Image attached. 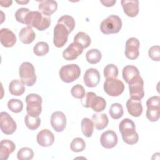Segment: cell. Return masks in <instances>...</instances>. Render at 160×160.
<instances>
[{
	"instance_id": "cell-27",
	"label": "cell",
	"mask_w": 160,
	"mask_h": 160,
	"mask_svg": "<svg viewBox=\"0 0 160 160\" xmlns=\"http://www.w3.org/2000/svg\"><path fill=\"white\" fill-rule=\"evenodd\" d=\"M74 42L81 45L83 49L89 46L91 42V38L84 32H79L74 37Z\"/></svg>"
},
{
	"instance_id": "cell-8",
	"label": "cell",
	"mask_w": 160,
	"mask_h": 160,
	"mask_svg": "<svg viewBox=\"0 0 160 160\" xmlns=\"http://www.w3.org/2000/svg\"><path fill=\"white\" fill-rule=\"evenodd\" d=\"M130 98L135 100H141L144 96V81L140 75L132 79L129 83Z\"/></svg>"
},
{
	"instance_id": "cell-18",
	"label": "cell",
	"mask_w": 160,
	"mask_h": 160,
	"mask_svg": "<svg viewBox=\"0 0 160 160\" xmlns=\"http://www.w3.org/2000/svg\"><path fill=\"white\" fill-rule=\"evenodd\" d=\"M124 13L129 17H136L139 12L138 0H122L121 2Z\"/></svg>"
},
{
	"instance_id": "cell-17",
	"label": "cell",
	"mask_w": 160,
	"mask_h": 160,
	"mask_svg": "<svg viewBox=\"0 0 160 160\" xmlns=\"http://www.w3.org/2000/svg\"><path fill=\"white\" fill-rule=\"evenodd\" d=\"M37 142L42 147L51 146L54 142V134L49 129H44L40 131L37 134Z\"/></svg>"
},
{
	"instance_id": "cell-13",
	"label": "cell",
	"mask_w": 160,
	"mask_h": 160,
	"mask_svg": "<svg viewBox=\"0 0 160 160\" xmlns=\"http://www.w3.org/2000/svg\"><path fill=\"white\" fill-rule=\"evenodd\" d=\"M118 141L116 133L112 130L104 131L101 136L100 142L102 147L106 149H111L114 148Z\"/></svg>"
},
{
	"instance_id": "cell-35",
	"label": "cell",
	"mask_w": 160,
	"mask_h": 160,
	"mask_svg": "<svg viewBox=\"0 0 160 160\" xmlns=\"http://www.w3.org/2000/svg\"><path fill=\"white\" fill-rule=\"evenodd\" d=\"M34 157V152L32 149L28 147H23L21 148L18 153L17 158L19 160H30Z\"/></svg>"
},
{
	"instance_id": "cell-16",
	"label": "cell",
	"mask_w": 160,
	"mask_h": 160,
	"mask_svg": "<svg viewBox=\"0 0 160 160\" xmlns=\"http://www.w3.org/2000/svg\"><path fill=\"white\" fill-rule=\"evenodd\" d=\"M0 41L5 48L12 47L16 42L17 38L14 33L8 28H2L0 31Z\"/></svg>"
},
{
	"instance_id": "cell-14",
	"label": "cell",
	"mask_w": 160,
	"mask_h": 160,
	"mask_svg": "<svg viewBox=\"0 0 160 160\" xmlns=\"http://www.w3.org/2000/svg\"><path fill=\"white\" fill-rule=\"evenodd\" d=\"M83 52V48L76 42L71 43L62 52V57L68 61L76 59Z\"/></svg>"
},
{
	"instance_id": "cell-30",
	"label": "cell",
	"mask_w": 160,
	"mask_h": 160,
	"mask_svg": "<svg viewBox=\"0 0 160 160\" xmlns=\"http://www.w3.org/2000/svg\"><path fill=\"white\" fill-rule=\"evenodd\" d=\"M109 113L112 119H118L121 118L124 114L123 107L119 103H113L109 108Z\"/></svg>"
},
{
	"instance_id": "cell-24",
	"label": "cell",
	"mask_w": 160,
	"mask_h": 160,
	"mask_svg": "<svg viewBox=\"0 0 160 160\" xmlns=\"http://www.w3.org/2000/svg\"><path fill=\"white\" fill-rule=\"evenodd\" d=\"M122 74L124 80L128 84L130 81L139 75V71L136 66L127 65L124 67Z\"/></svg>"
},
{
	"instance_id": "cell-34",
	"label": "cell",
	"mask_w": 160,
	"mask_h": 160,
	"mask_svg": "<svg viewBox=\"0 0 160 160\" xmlns=\"http://www.w3.org/2000/svg\"><path fill=\"white\" fill-rule=\"evenodd\" d=\"M58 22L64 24L69 30V32H71L74 29L76 23L74 19L69 15H64L59 18Z\"/></svg>"
},
{
	"instance_id": "cell-44",
	"label": "cell",
	"mask_w": 160,
	"mask_h": 160,
	"mask_svg": "<svg viewBox=\"0 0 160 160\" xmlns=\"http://www.w3.org/2000/svg\"><path fill=\"white\" fill-rule=\"evenodd\" d=\"M101 2L104 6L107 7H111L116 2V0H112V1H101Z\"/></svg>"
},
{
	"instance_id": "cell-20",
	"label": "cell",
	"mask_w": 160,
	"mask_h": 160,
	"mask_svg": "<svg viewBox=\"0 0 160 160\" xmlns=\"http://www.w3.org/2000/svg\"><path fill=\"white\" fill-rule=\"evenodd\" d=\"M16 149L15 144L9 139H3L0 142V159L6 160Z\"/></svg>"
},
{
	"instance_id": "cell-22",
	"label": "cell",
	"mask_w": 160,
	"mask_h": 160,
	"mask_svg": "<svg viewBox=\"0 0 160 160\" xmlns=\"http://www.w3.org/2000/svg\"><path fill=\"white\" fill-rule=\"evenodd\" d=\"M36 38V34L31 27L27 26L22 28L19 33V38L23 44H28L34 41Z\"/></svg>"
},
{
	"instance_id": "cell-31",
	"label": "cell",
	"mask_w": 160,
	"mask_h": 160,
	"mask_svg": "<svg viewBox=\"0 0 160 160\" xmlns=\"http://www.w3.org/2000/svg\"><path fill=\"white\" fill-rule=\"evenodd\" d=\"M24 122L26 127L30 130L37 129L41 124V119L38 117H33L27 114L24 118Z\"/></svg>"
},
{
	"instance_id": "cell-19",
	"label": "cell",
	"mask_w": 160,
	"mask_h": 160,
	"mask_svg": "<svg viewBox=\"0 0 160 160\" xmlns=\"http://www.w3.org/2000/svg\"><path fill=\"white\" fill-rule=\"evenodd\" d=\"M38 8L40 12L46 16L49 17L58 8V3L53 0H44L39 1Z\"/></svg>"
},
{
	"instance_id": "cell-25",
	"label": "cell",
	"mask_w": 160,
	"mask_h": 160,
	"mask_svg": "<svg viewBox=\"0 0 160 160\" xmlns=\"http://www.w3.org/2000/svg\"><path fill=\"white\" fill-rule=\"evenodd\" d=\"M9 91L12 95L19 96L24 92L25 86L21 81L14 79L9 83Z\"/></svg>"
},
{
	"instance_id": "cell-37",
	"label": "cell",
	"mask_w": 160,
	"mask_h": 160,
	"mask_svg": "<svg viewBox=\"0 0 160 160\" xmlns=\"http://www.w3.org/2000/svg\"><path fill=\"white\" fill-rule=\"evenodd\" d=\"M104 76L106 79L116 78L118 76V68L113 64H109L104 68Z\"/></svg>"
},
{
	"instance_id": "cell-39",
	"label": "cell",
	"mask_w": 160,
	"mask_h": 160,
	"mask_svg": "<svg viewBox=\"0 0 160 160\" xmlns=\"http://www.w3.org/2000/svg\"><path fill=\"white\" fill-rule=\"evenodd\" d=\"M71 93L74 98L79 99H81L86 94V92L84 87L79 84H76L71 88Z\"/></svg>"
},
{
	"instance_id": "cell-3",
	"label": "cell",
	"mask_w": 160,
	"mask_h": 160,
	"mask_svg": "<svg viewBox=\"0 0 160 160\" xmlns=\"http://www.w3.org/2000/svg\"><path fill=\"white\" fill-rule=\"evenodd\" d=\"M19 75L21 81L28 86H33L36 81L35 69L32 63L29 62H22L19 68Z\"/></svg>"
},
{
	"instance_id": "cell-5",
	"label": "cell",
	"mask_w": 160,
	"mask_h": 160,
	"mask_svg": "<svg viewBox=\"0 0 160 160\" xmlns=\"http://www.w3.org/2000/svg\"><path fill=\"white\" fill-rule=\"evenodd\" d=\"M59 77L66 83H70L77 79L81 74L79 66L76 64L64 65L59 70Z\"/></svg>"
},
{
	"instance_id": "cell-6",
	"label": "cell",
	"mask_w": 160,
	"mask_h": 160,
	"mask_svg": "<svg viewBox=\"0 0 160 160\" xmlns=\"http://www.w3.org/2000/svg\"><path fill=\"white\" fill-rule=\"evenodd\" d=\"M42 98L39 95L34 93L28 94L26 98L27 113L31 116L38 117L42 111Z\"/></svg>"
},
{
	"instance_id": "cell-10",
	"label": "cell",
	"mask_w": 160,
	"mask_h": 160,
	"mask_svg": "<svg viewBox=\"0 0 160 160\" xmlns=\"http://www.w3.org/2000/svg\"><path fill=\"white\" fill-rule=\"evenodd\" d=\"M0 128L4 134L10 135L16 131L17 125L15 121L8 112L2 111L0 114Z\"/></svg>"
},
{
	"instance_id": "cell-29",
	"label": "cell",
	"mask_w": 160,
	"mask_h": 160,
	"mask_svg": "<svg viewBox=\"0 0 160 160\" xmlns=\"http://www.w3.org/2000/svg\"><path fill=\"white\" fill-rule=\"evenodd\" d=\"M106 107V100L101 97L96 96L92 101L91 103V108L92 109L93 111L99 112L102 111Z\"/></svg>"
},
{
	"instance_id": "cell-36",
	"label": "cell",
	"mask_w": 160,
	"mask_h": 160,
	"mask_svg": "<svg viewBox=\"0 0 160 160\" xmlns=\"http://www.w3.org/2000/svg\"><path fill=\"white\" fill-rule=\"evenodd\" d=\"M8 108L14 113H19L23 109V102L18 99H11L8 102Z\"/></svg>"
},
{
	"instance_id": "cell-43",
	"label": "cell",
	"mask_w": 160,
	"mask_h": 160,
	"mask_svg": "<svg viewBox=\"0 0 160 160\" xmlns=\"http://www.w3.org/2000/svg\"><path fill=\"white\" fill-rule=\"evenodd\" d=\"M160 106V97L154 96L149 98L146 101L147 108H157Z\"/></svg>"
},
{
	"instance_id": "cell-28",
	"label": "cell",
	"mask_w": 160,
	"mask_h": 160,
	"mask_svg": "<svg viewBox=\"0 0 160 160\" xmlns=\"http://www.w3.org/2000/svg\"><path fill=\"white\" fill-rule=\"evenodd\" d=\"M101 52L97 49H91L86 54L87 61L91 64H94L99 62L101 61Z\"/></svg>"
},
{
	"instance_id": "cell-12",
	"label": "cell",
	"mask_w": 160,
	"mask_h": 160,
	"mask_svg": "<svg viewBox=\"0 0 160 160\" xmlns=\"http://www.w3.org/2000/svg\"><path fill=\"white\" fill-rule=\"evenodd\" d=\"M51 124L56 132H62L66 126V117L62 111H55L51 116Z\"/></svg>"
},
{
	"instance_id": "cell-38",
	"label": "cell",
	"mask_w": 160,
	"mask_h": 160,
	"mask_svg": "<svg viewBox=\"0 0 160 160\" xmlns=\"http://www.w3.org/2000/svg\"><path fill=\"white\" fill-rule=\"evenodd\" d=\"M30 11H31L29 9L26 8H19L15 12V18L16 21L22 24H25L26 18Z\"/></svg>"
},
{
	"instance_id": "cell-40",
	"label": "cell",
	"mask_w": 160,
	"mask_h": 160,
	"mask_svg": "<svg viewBox=\"0 0 160 160\" xmlns=\"http://www.w3.org/2000/svg\"><path fill=\"white\" fill-rule=\"evenodd\" d=\"M146 117L151 122L157 121L159 119V108H147Z\"/></svg>"
},
{
	"instance_id": "cell-15",
	"label": "cell",
	"mask_w": 160,
	"mask_h": 160,
	"mask_svg": "<svg viewBox=\"0 0 160 160\" xmlns=\"http://www.w3.org/2000/svg\"><path fill=\"white\" fill-rule=\"evenodd\" d=\"M100 74L95 68H89L84 74L83 80L85 85L89 88L96 87L100 81Z\"/></svg>"
},
{
	"instance_id": "cell-7",
	"label": "cell",
	"mask_w": 160,
	"mask_h": 160,
	"mask_svg": "<svg viewBox=\"0 0 160 160\" xmlns=\"http://www.w3.org/2000/svg\"><path fill=\"white\" fill-rule=\"evenodd\" d=\"M104 90L110 96H118L124 90V83L118 79H106L104 82Z\"/></svg>"
},
{
	"instance_id": "cell-33",
	"label": "cell",
	"mask_w": 160,
	"mask_h": 160,
	"mask_svg": "<svg viewBox=\"0 0 160 160\" xmlns=\"http://www.w3.org/2000/svg\"><path fill=\"white\" fill-rule=\"evenodd\" d=\"M86 148V142L81 138H74L70 144V148L72 151L79 152L84 150Z\"/></svg>"
},
{
	"instance_id": "cell-45",
	"label": "cell",
	"mask_w": 160,
	"mask_h": 160,
	"mask_svg": "<svg viewBox=\"0 0 160 160\" xmlns=\"http://www.w3.org/2000/svg\"><path fill=\"white\" fill-rule=\"evenodd\" d=\"M12 1H0V4L1 6L5 7V8H8L12 4Z\"/></svg>"
},
{
	"instance_id": "cell-11",
	"label": "cell",
	"mask_w": 160,
	"mask_h": 160,
	"mask_svg": "<svg viewBox=\"0 0 160 160\" xmlns=\"http://www.w3.org/2000/svg\"><path fill=\"white\" fill-rule=\"evenodd\" d=\"M139 46L140 42L137 38L134 37L129 38L126 42V57L131 60L137 59L139 55Z\"/></svg>"
},
{
	"instance_id": "cell-32",
	"label": "cell",
	"mask_w": 160,
	"mask_h": 160,
	"mask_svg": "<svg viewBox=\"0 0 160 160\" xmlns=\"http://www.w3.org/2000/svg\"><path fill=\"white\" fill-rule=\"evenodd\" d=\"M49 45L47 42L40 41L34 46L33 52L38 56H43L49 52Z\"/></svg>"
},
{
	"instance_id": "cell-42",
	"label": "cell",
	"mask_w": 160,
	"mask_h": 160,
	"mask_svg": "<svg viewBox=\"0 0 160 160\" xmlns=\"http://www.w3.org/2000/svg\"><path fill=\"white\" fill-rule=\"evenodd\" d=\"M160 49L159 46H153L148 51L149 57L153 61H159L160 60Z\"/></svg>"
},
{
	"instance_id": "cell-41",
	"label": "cell",
	"mask_w": 160,
	"mask_h": 160,
	"mask_svg": "<svg viewBox=\"0 0 160 160\" xmlns=\"http://www.w3.org/2000/svg\"><path fill=\"white\" fill-rule=\"evenodd\" d=\"M96 96V94L93 92H88L81 99V104L87 108L91 107V103L92 99Z\"/></svg>"
},
{
	"instance_id": "cell-26",
	"label": "cell",
	"mask_w": 160,
	"mask_h": 160,
	"mask_svg": "<svg viewBox=\"0 0 160 160\" xmlns=\"http://www.w3.org/2000/svg\"><path fill=\"white\" fill-rule=\"evenodd\" d=\"M81 128L82 134L87 138H90L94 131V124L91 119L84 118L81 120Z\"/></svg>"
},
{
	"instance_id": "cell-46",
	"label": "cell",
	"mask_w": 160,
	"mask_h": 160,
	"mask_svg": "<svg viewBox=\"0 0 160 160\" xmlns=\"http://www.w3.org/2000/svg\"><path fill=\"white\" fill-rule=\"evenodd\" d=\"M16 2L18 3V4H26L29 2V1H16Z\"/></svg>"
},
{
	"instance_id": "cell-2",
	"label": "cell",
	"mask_w": 160,
	"mask_h": 160,
	"mask_svg": "<svg viewBox=\"0 0 160 160\" xmlns=\"http://www.w3.org/2000/svg\"><path fill=\"white\" fill-rule=\"evenodd\" d=\"M51 24V18L42 14L40 11H30L25 21V24L28 26L36 28L39 31H44Z\"/></svg>"
},
{
	"instance_id": "cell-23",
	"label": "cell",
	"mask_w": 160,
	"mask_h": 160,
	"mask_svg": "<svg viewBox=\"0 0 160 160\" xmlns=\"http://www.w3.org/2000/svg\"><path fill=\"white\" fill-rule=\"evenodd\" d=\"M92 121L96 129L102 130L108 126L109 119L105 113H95L92 116Z\"/></svg>"
},
{
	"instance_id": "cell-9",
	"label": "cell",
	"mask_w": 160,
	"mask_h": 160,
	"mask_svg": "<svg viewBox=\"0 0 160 160\" xmlns=\"http://www.w3.org/2000/svg\"><path fill=\"white\" fill-rule=\"evenodd\" d=\"M69 31L62 24L58 22L54 28L53 43L57 48H62L68 41Z\"/></svg>"
},
{
	"instance_id": "cell-4",
	"label": "cell",
	"mask_w": 160,
	"mask_h": 160,
	"mask_svg": "<svg viewBox=\"0 0 160 160\" xmlns=\"http://www.w3.org/2000/svg\"><path fill=\"white\" fill-rule=\"evenodd\" d=\"M122 28L121 18L116 15H110L100 24V30L105 34L118 33Z\"/></svg>"
},
{
	"instance_id": "cell-21",
	"label": "cell",
	"mask_w": 160,
	"mask_h": 160,
	"mask_svg": "<svg viewBox=\"0 0 160 160\" xmlns=\"http://www.w3.org/2000/svg\"><path fill=\"white\" fill-rule=\"evenodd\" d=\"M126 108L129 114L134 117H139L142 112V106L141 100L129 98L126 102Z\"/></svg>"
},
{
	"instance_id": "cell-1",
	"label": "cell",
	"mask_w": 160,
	"mask_h": 160,
	"mask_svg": "<svg viewBox=\"0 0 160 160\" xmlns=\"http://www.w3.org/2000/svg\"><path fill=\"white\" fill-rule=\"evenodd\" d=\"M119 129L124 142L129 145L138 142L139 136L136 131L134 122L131 119L128 118L122 119L119 123Z\"/></svg>"
}]
</instances>
